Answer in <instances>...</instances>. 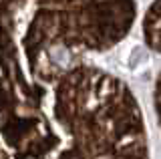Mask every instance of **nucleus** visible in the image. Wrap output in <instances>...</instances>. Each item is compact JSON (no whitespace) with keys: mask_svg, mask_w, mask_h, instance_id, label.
I'll use <instances>...</instances> for the list:
<instances>
[{"mask_svg":"<svg viewBox=\"0 0 161 159\" xmlns=\"http://www.w3.org/2000/svg\"><path fill=\"white\" fill-rule=\"evenodd\" d=\"M143 32H145L147 44L155 52L161 54V0H155L149 6L147 14H145V20H143ZM153 107H155V115H157V121L161 127V71L157 74V81H155Z\"/></svg>","mask_w":161,"mask_h":159,"instance_id":"nucleus-3","label":"nucleus"},{"mask_svg":"<svg viewBox=\"0 0 161 159\" xmlns=\"http://www.w3.org/2000/svg\"><path fill=\"white\" fill-rule=\"evenodd\" d=\"M73 58L2 38V159H149L133 93Z\"/></svg>","mask_w":161,"mask_h":159,"instance_id":"nucleus-1","label":"nucleus"},{"mask_svg":"<svg viewBox=\"0 0 161 159\" xmlns=\"http://www.w3.org/2000/svg\"><path fill=\"white\" fill-rule=\"evenodd\" d=\"M133 18V0H2V38L58 54L105 51Z\"/></svg>","mask_w":161,"mask_h":159,"instance_id":"nucleus-2","label":"nucleus"}]
</instances>
